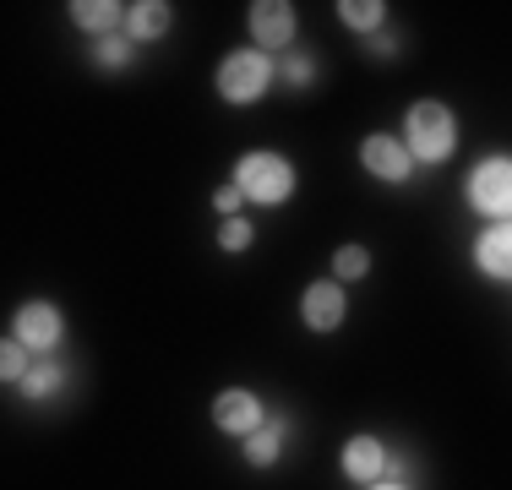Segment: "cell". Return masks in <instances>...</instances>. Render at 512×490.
Here are the masks:
<instances>
[{
    "instance_id": "6da1fadb",
    "label": "cell",
    "mask_w": 512,
    "mask_h": 490,
    "mask_svg": "<svg viewBox=\"0 0 512 490\" xmlns=\"http://www.w3.org/2000/svg\"><path fill=\"white\" fill-rule=\"evenodd\" d=\"M235 186L251 196V202H284L289 191H295V169L284 164L278 153H251V158H240V169H235Z\"/></svg>"
},
{
    "instance_id": "7a4b0ae2",
    "label": "cell",
    "mask_w": 512,
    "mask_h": 490,
    "mask_svg": "<svg viewBox=\"0 0 512 490\" xmlns=\"http://www.w3.org/2000/svg\"><path fill=\"white\" fill-rule=\"evenodd\" d=\"M409 153L436 164V158L453 153V115L442 104H414L409 109Z\"/></svg>"
},
{
    "instance_id": "3957f363",
    "label": "cell",
    "mask_w": 512,
    "mask_h": 490,
    "mask_svg": "<svg viewBox=\"0 0 512 490\" xmlns=\"http://www.w3.org/2000/svg\"><path fill=\"white\" fill-rule=\"evenodd\" d=\"M469 202L491 218H507L512 213V158H491V164L474 169L469 180Z\"/></svg>"
},
{
    "instance_id": "277c9868",
    "label": "cell",
    "mask_w": 512,
    "mask_h": 490,
    "mask_svg": "<svg viewBox=\"0 0 512 490\" xmlns=\"http://www.w3.org/2000/svg\"><path fill=\"white\" fill-rule=\"evenodd\" d=\"M267 88V55H229L224 66H218V93L229 98V104H251V98H262Z\"/></svg>"
},
{
    "instance_id": "5b68a950",
    "label": "cell",
    "mask_w": 512,
    "mask_h": 490,
    "mask_svg": "<svg viewBox=\"0 0 512 490\" xmlns=\"http://www.w3.org/2000/svg\"><path fill=\"white\" fill-rule=\"evenodd\" d=\"M251 39L262 49H284L295 39V11L284 6V0H262V6H251Z\"/></svg>"
},
{
    "instance_id": "8992f818",
    "label": "cell",
    "mask_w": 512,
    "mask_h": 490,
    "mask_svg": "<svg viewBox=\"0 0 512 490\" xmlns=\"http://www.w3.org/2000/svg\"><path fill=\"white\" fill-rule=\"evenodd\" d=\"M213 420H218V431H235V436H256L262 431V403L251 398V392H224V398L213 403Z\"/></svg>"
},
{
    "instance_id": "52a82bcc",
    "label": "cell",
    "mask_w": 512,
    "mask_h": 490,
    "mask_svg": "<svg viewBox=\"0 0 512 490\" xmlns=\"http://www.w3.org/2000/svg\"><path fill=\"white\" fill-rule=\"evenodd\" d=\"M360 158H365V169L382 175V180H404L409 175V147L393 142V137H365Z\"/></svg>"
},
{
    "instance_id": "ba28073f",
    "label": "cell",
    "mask_w": 512,
    "mask_h": 490,
    "mask_svg": "<svg viewBox=\"0 0 512 490\" xmlns=\"http://www.w3.org/2000/svg\"><path fill=\"white\" fill-rule=\"evenodd\" d=\"M300 311H306V322L316 333H333V327L344 322V294H338V284H311Z\"/></svg>"
},
{
    "instance_id": "9c48e42d",
    "label": "cell",
    "mask_w": 512,
    "mask_h": 490,
    "mask_svg": "<svg viewBox=\"0 0 512 490\" xmlns=\"http://www.w3.org/2000/svg\"><path fill=\"white\" fill-rule=\"evenodd\" d=\"M17 343H28V349H50L60 343V316L50 305H28V311L17 316Z\"/></svg>"
},
{
    "instance_id": "30bf717a",
    "label": "cell",
    "mask_w": 512,
    "mask_h": 490,
    "mask_svg": "<svg viewBox=\"0 0 512 490\" xmlns=\"http://www.w3.org/2000/svg\"><path fill=\"white\" fill-rule=\"evenodd\" d=\"M387 469V447L376 436H355L349 441V452H344V474L349 480H376V474Z\"/></svg>"
},
{
    "instance_id": "8fae6325",
    "label": "cell",
    "mask_w": 512,
    "mask_h": 490,
    "mask_svg": "<svg viewBox=\"0 0 512 490\" xmlns=\"http://www.w3.org/2000/svg\"><path fill=\"white\" fill-rule=\"evenodd\" d=\"M474 262H480L491 278H512V224L485 229V235H480V251H474Z\"/></svg>"
},
{
    "instance_id": "7c38bea8",
    "label": "cell",
    "mask_w": 512,
    "mask_h": 490,
    "mask_svg": "<svg viewBox=\"0 0 512 490\" xmlns=\"http://www.w3.org/2000/svg\"><path fill=\"white\" fill-rule=\"evenodd\" d=\"M131 28H137L142 39H158V33L169 28V6H158V0H142V6H131Z\"/></svg>"
},
{
    "instance_id": "4fadbf2b",
    "label": "cell",
    "mask_w": 512,
    "mask_h": 490,
    "mask_svg": "<svg viewBox=\"0 0 512 490\" xmlns=\"http://www.w3.org/2000/svg\"><path fill=\"white\" fill-rule=\"evenodd\" d=\"M71 11H77L82 28H115L120 22V6H109V0H77Z\"/></svg>"
},
{
    "instance_id": "5bb4252c",
    "label": "cell",
    "mask_w": 512,
    "mask_h": 490,
    "mask_svg": "<svg viewBox=\"0 0 512 490\" xmlns=\"http://www.w3.org/2000/svg\"><path fill=\"white\" fill-rule=\"evenodd\" d=\"M338 11H344V22H349V28H382V0H344V6H338Z\"/></svg>"
},
{
    "instance_id": "9a60e30c",
    "label": "cell",
    "mask_w": 512,
    "mask_h": 490,
    "mask_svg": "<svg viewBox=\"0 0 512 490\" xmlns=\"http://www.w3.org/2000/svg\"><path fill=\"white\" fill-rule=\"evenodd\" d=\"M278 447H284V425H262V431L251 436V463H273L278 458Z\"/></svg>"
},
{
    "instance_id": "2e32d148",
    "label": "cell",
    "mask_w": 512,
    "mask_h": 490,
    "mask_svg": "<svg viewBox=\"0 0 512 490\" xmlns=\"http://www.w3.org/2000/svg\"><path fill=\"white\" fill-rule=\"evenodd\" d=\"M0 371H6V382H28V343L11 338L6 349H0Z\"/></svg>"
},
{
    "instance_id": "e0dca14e",
    "label": "cell",
    "mask_w": 512,
    "mask_h": 490,
    "mask_svg": "<svg viewBox=\"0 0 512 490\" xmlns=\"http://www.w3.org/2000/svg\"><path fill=\"white\" fill-rule=\"evenodd\" d=\"M333 267H338V278H360L365 267H371V256H365L360 245H344V251L333 256Z\"/></svg>"
},
{
    "instance_id": "ac0fdd59",
    "label": "cell",
    "mask_w": 512,
    "mask_h": 490,
    "mask_svg": "<svg viewBox=\"0 0 512 490\" xmlns=\"http://www.w3.org/2000/svg\"><path fill=\"white\" fill-rule=\"evenodd\" d=\"M22 387H28V398H44V392L60 387V371H55V365H39V371H28V382H22Z\"/></svg>"
},
{
    "instance_id": "d6986e66",
    "label": "cell",
    "mask_w": 512,
    "mask_h": 490,
    "mask_svg": "<svg viewBox=\"0 0 512 490\" xmlns=\"http://www.w3.org/2000/svg\"><path fill=\"white\" fill-rule=\"evenodd\" d=\"M218 240H224V251H246V245H251V224L229 218V224H224V235H218Z\"/></svg>"
},
{
    "instance_id": "ffe728a7",
    "label": "cell",
    "mask_w": 512,
    "mask_h": 490,
    "mask_svg": "<svg viewBox=\"0 0 512 490\" xmlns=\"http://www.w3.org/2000/svg\"><path fill=\"white\" fill-rule=\"evenodd\" d=\"M99 60H104V66H126V60H131L126 39H104V44H99Z\"/></svg>"
},
{
    "instance_id": "44dd1931",
    "label": "cell",
    "mask_w": 512,
    "mask_h": 490,
    "mask_svg": "<svg viewBox=\"0 0 512 490\" xmlns=\"http://www.w3.org/2000/svg\"><path fill=\"white\" fill-rule=\"evenodd\" d=\"M240 196H246V191H240V186L218 191V196H213V202H218V213H235V207H240Z\"/></svg>"
},
{
    "instance_id": "7402d4cb",
    "label": "cell",
    "mask_w": 512,
    "mask_h": 490,
    "mask_svg": "<svg viewBox=\"0 0 512 490\" xmlns=\"http://www.w3.org/2000/svg\"><path fill=\"white\" fill-rule=\"evenodd\" d=\"M376 490H404V485H376Z\"/></svg>"
}]
</instances>
